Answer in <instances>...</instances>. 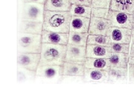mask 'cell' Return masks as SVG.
<instances>
[{
    "label": "cell",
    "instance_id": "30bf717a",
    "mask_svg": "<svg viewBox=\"0 0 134 100\" xmlns=\"http://www.w3.org/2000/svg\"><path fill=\"white\" fill-rule=\"evenodd\" d=\"M41 37L42 43L67 45L68 42L69 33L43 30Z\"/></svg>",
    "mask_w": 134,
    "mask_h": 100
},
{
    "label": "cell",
    "instance_id": "603a6c76",
    "mask_svg": "<svg viewBox=\"0 0 134 100\" xmlns=\"http://www.w3.org/2000/svg\"><path fill=\"white\" fill-rule=\"evenodd\" d=\"M91 9V7L90 6L72 4L70 12L72 16L90 18Z\"/></svg>",
    "mask_w": 134,
    "mask_h": 100
},
{
    "label": "cell",
    "instance_id": "1f68e13d",
    "mask_svg": "<svg viewBox=\"0 0 134 100\" xmlns=\"http://www.w3.org/2000/svg\"><path fill=\"white\" fill-rule=\"evenodd\" d=\"M131 31H132V37H134V23H132Z\"/></svg>",
    "mask_w": 134,
    "mask_h": 100
},
{
    "label": "cell",
    "instance_id": "e0dca14e",
    "mask_svg": "<svg viewBox=\"0 0 134 100\" xmlns=\"http://www.w3.org/2000/svg\"><path fill=\"white\" fill-rule=\"evenodd\" d=\"M45 10L57 12L70 11L72 3L71 0H46Z\"/></svg>",
    "mask_w": 134,
    "mask_h": 100
},
{
    "label": "cell",
    "instance_id": "ba28073f",
    "mask_svg": "<svg viewBox=\"0 0 134 100\" xmlns=\"http://www.w3.org/2000/svg\"><path fill=\"white\" fill-rule=\"evenodd\" d=\"M106 36L109 37L111 42L130 43L132 39L131 29L111 27L108 29Z\"/></svg>",
    "mask_w": 134,
    "mask_h": 100
},
{
    "label": "cell",
    "instance_id": "8fae6325",
    "mask_svg": "<svg viewBox=\"0 0 134 100\" xmlns=\"http://www.w3.org/2000/svg\"><path fill=\"white\" fill-rule=\"evenodd\" d=\"M84 65L65 61L62 66V77H79L84 75Z\"/></svg>",
    "mask_w": 134,
    "mask_h": 100
},
{
    "label": "cell",
    "instance_id": "7a4b0ae2",
    "mask_svg": "<svg viewBox=\"0 0 134 100\" xmlns=\"http://www.w3.org/2000/svg\"><path fill=\"white\" fill-rule=\"evenodd\" d=\"M67 45L42 43L39 66H62L65 61Z\"/></svg>",
    "mask_w": 134,
    "mask_h": 100
},
{
    "label": "cell",
    "instance_id": "4316f807",
    "mask_svg": "<svg viewBox=\"0 0 134 100\" xmlns=\"http://www.w3.org/2000/svg\"><path fill=\"white\" fill-rule=\"evenodd\" d=\"M111 0H92L91 7L110 8Z\"/></svg>",
    "mask_w": 134,
    "mask_h": 100
},
{
    "label": "cell",
    "instance_id": "9c48e42d",
    "mask_svg": "<svg viewBox=\"0 0 134 100\" xmlns=\"http://www.w3.org/2000/svg\"><path fill=\"white\" fill-rule=\"evenodd\" d=\"M111 27V22L107 18L91 17L88 33L91 35H106L108 29Z\"/></svg>",
    "mask_w": 134,
    "mask_h": 100
},
{
    "label": "cell",
    "instance_id": "484cf974",
    "mask_svg": "<svg viewBox=\"0 0 134 100\" xmlns=\"http://www.w3.org/2000/svg\"><path fill=\"white\" fill-rule=\"evenodd\" d=\"M109 9L92 8L91 17L107 18Z\"/></svg>",
    "mask_w": 134,
    "mask_h": 100
},
{
    "label": "cell",
    "instance_id": "4fadbf2b",
    "mask_svg": "<svg viewBox=\"0 0 134 100\" xmlns=\"http://www.w3.org/2000/svg\"><path fill=\"white\" fill-rule=\"evenodd\" d=\"M112 53L111 49L108 46L87 45L86 58H109Z\"/></svg>",
    "mask_w": 134,
    "mask_h": 100
},
{
    "label": "cell",
    "instance_id": "8992f818",
    "mask_svg": "<svg viewBox=\"0 0 134 100\" xmlns=\"http://www.w3.org/2000/svg\"><path fill=\"white\" fill-rule=\"evenodd\" d=\"M107 19L111 23L112 27L132 28V15L125 12L109 9Z\"/></svg>",
    "mask_w": 134,
    "mask_h": 100
},
{
    "label": "cell",
    "instance_id": "ffe728a7",
    "mask_svg": "<svg viewBox=\"0 0 134 100\" xmlns=\"http://www.w3.org/2000/svg\"><path fill=\"white\" fill-rule=\"evenodd\" d=\"M108 59L111 66L128 67L129 64V54L112 52Z\"/></svg>",
    "mask_w": 134,
    "mask_h": 100
},
{
    "label": "cell",
    "instance_id": "f546056e",
    "mask_svg": "<svg viewBox=\"0 0 134 100\" xmlns=\"http://www.w3.org/2000/svg\"><path fill=\"white\" fill-rule=\"evenodd\" d=\"M128 76L130 80H134V64H129Z\"/></svg>",
    "mask_w": 134,
    "mask_h": 100
},
{
    "label": "cell",
    "instance_id": "f1b7e54d",
    "mask_svg": "<svg viewBox=\"0 0 134 100\" xmlns=\"http://www.w3.org/2000/svg\"><path fill=\"white\" fill-rule=\"evenodd\" d=\"M92 0H71L72 4L86 5L91 7Z\"/></svg>",
    "mask_w": 134,
    "mask_h": 100
},
{
    "label": "cell",
    "instance_id": "44dd1931",
    "mask_svg": "<svg viewBox=\"0 0 134 100\" xmlns=\"http://www.w3.org/2000/svg\"><path fill=\"white\" fill-rule=\"evenodd\" d=\"M108 72V80L117 82L124 80L128 76V67L111 66Z\"/></svg>",
    "mask_w": 134,
    "mask_h": 100
},
{
    "label": "cell",
    "instance_id": "ac0fdd59",
    "mask_svg": "<svg viewBox=\"0 0 134 100\" xmlns=\"http://www.w3.org/2000/svg\"><path fill=\"white\" fill-rule=\"evenodd\" d=\"M85 68L99 69L109 71L111 65L108 58H86L84 63Z\"/></svg>",
    "mask_w": 134,
    "mask_h": 100
},
{
    "label": "cell",
    "instance_id": "5b68a950",
    "mask_svg": "<svg viewBox=\"0 0 134 100\" xmlns=\"http://www.w3.org/2000/svg\"><path fill=\"white\" fill-rule=\"evenodd\" d=\"M40 60V53L17 52V64L18 67L35 74Z\"/></svg>",
    "mask_w": 134,
    "mask_h": 100
},
{
    "label": "cell",
    "instance_id": "9a60e30c",
    "mask_svg": "<svg viewBox=\"0 0 134 100\" xmlns=\"http://www.w3.org/2000/svg\"><path fill=\"white\" fill-rule=\"evenodd\" d=\"M90 18L72 16L70 24V32L88 33Z\"/></svg>",
    "mask_w": 134,
    "mask_h": 100
},
{
    "label": "cell",
    "instance_id": "d6986e66",
    "mask_svg": "<svg viewBox=\"0 0 134 100\" xmlns=\"http://www.w3.org/2000/svg\"><path fill=\"white\" fill-rule=\"evenodd\" d=\"M133 5V0H111L109 9L132 15Z\"/></svg>",
    "mask_w": 134,
    "mask_h": 100
},
{
    "label": "cell",
    "instance_id": "4dcf8cb0",
    "mask_svg": "<svg viewBox=\"0 0 134 100\" xmlns=\"http://www.w3.org/2000/svg\"><path fill=\"white\" fill-rule=\"evenodd\" d=\"M23 3H34L44 4L46 0H23Z\"/></svg>",
    "mask_w": 134,
    "mask_h": 100
},
{
    "label": "cell",
    "instance_id": "277c9868",
    "mask_svg": "<svg viewBox=\"0 0 134 100\" xmlns=\"http://www.w3.org/2000/svg\"><path fill=\"white\" fill-rule=\"evenodd\" d=\"M21 19L43 22L44 5L34 3H23Z\"/></svg>",
    "mask_w": 134,
    "mask_h": 100
},
{
    "label": "cell",
    "instance_id": "d4e9b609",
    "mask_svg": "<svg viewBox=\"0 0 134 100\" xmlns=\"http://www.w3.org/2000/svg\"><path fill=\"white\" fill-rule=\"evenodd\" d=\"M110 47L111 49L112 52L129 54L130 44L111 42Z\"/></svg>",
    "mask_w": 134,
    "mask_h": 100
},
{
    "label": "cell",
    "instance_id": "7c38bea8",
    "mask_svg": "<svg viewBox=\"0 0 134 100\" xmlns=\"http://www.w3.org/2000/svg\"><path fill=\"white\" fill-rule=\"evenodd\" d=\"M43 30V22L21 19L18 32L41 35Z\"/></svg>",
    "mask_w": 134,
    "mask_h": 100
},
{
    "label": "cell",
    "instance_id": "7402d4cb",
    "mask_svg": "<svg viewBox=\"0 0 134 100\" xmlns=\"http://www.w3.org/2000/svg\"><path fill=\"white\" fill-rule=\"evenodd\" d=\"M89 33L70 32L68 44L80 46H86Z\"/></svg>",
    "mask_w": 134,
    "mask_h": 100
},
{
    "label": "cell",
    "instance_id": "836d02e7",
    "mask_svg": "<svg viewBox=\"0 0 134 100\" xmlns=\"http://www.w3.org/2000/svg\"><path fill=\"white\" fill-rule=\"evenodd\" d=\"M133 12H134V5H133Z\"/></svg>",
    "mask_w": 134,
    "mask_h": 100
},
{
    "label": "cell",
    "instance_id": "3957f363",
    "mask_svg": "<svg viewBox=\"0 0 134 100\" xmlns=\"http://www.w3.org/2000/svg\"><path fill=\"white\" fill-rule=\"evenodd\" d=\"M18 33L17 52L40 53L42 45L41 35Z\"/></svg>",
    "mask_w": 134,
    "mask_h": 100
},
{
    "label": "cell",
    "instance_id": "5bb4252c",
    "mask_svg": "<svg viewBox=\"0 0 134 100\" xmlns=\"http://www.w3.org/2000/svg\"><path fill=\"white\" fill-rule=\"evenodd\" d=\"M83 80L86 82H101L108 80V72L99 69L85 68Z\"/></svg>",
    "mask_w": 134,
    "mask_h": 100
},
{
    "label": "cell",
    "instance_id": "52a82bcc",
    "mask_svg": "<svg viewBox=\"0 0 134 100\" xmlns=\"http://www.w3.org/2000/svg\"><path fill=\"white\" fill-rule=\"evenodd\" d=\"M86 58V46L67 45L65 61L84 65Z\"/></svg>",
    "mask_w": 134,
    "mask_h": 100
},
{
    "label": "cell",
    "instance_id": "6da1fadb",
    "mask_svg": "<svg viewBox=\"0 0 134 100\" xmlns=\"http://www.w3.org/2000/svg\"><path fill=\"white\" fill-rule=\"evenodd\" d=\"M72 16L70 11L57 12L45 10L43 22V30L69 33Z\"/></svg>",
    "mask_w": 134,
    "mask_h": 100
},
{
    "label": "cell",
    "instance_id": "d6a6232c",
    "mask_svg": "<svg viewBox=\"0 0 134 100\" xmlns=\"http://www.w3.org/2000/svg\"><path fill=\"white\" fill-rule=\"evenodd\" d=\"M132 21L133 23H134V12L132 14Z\"/></svg>",
    "mask_w": 134,
    "mask_h": 100
},
{
    "label": "cell",
    "instance_id": "e575fe53",
    "mask_svg": "<svg viewBox=\"0 0 134 100\" xmlns=\"http://www.w3.org/2000/svg\"><path fill=\"white\" fill-rule=\"evenodd\" d=\"M133 1H134V0H133Z\"/></svg>",
    "mask_w": 134,
    "mask_h": 100
},
{
    "label": "cell",
    "instance_id": "cb8c5ba5",
    "mask_svg": "<svg viewBox=\"0 0 134 100\" xmlns=\"http://www.w3.org/2000/svg\"><path fill=\"white\" fill-rule=\"evenodd\" d=\"M111 43L110 38L106 35L89 34L88 36L87 45L110 47Z\"/></svg>",
    "mask_w": 134,
    "mask_h": 100
},
{
    "label": "cell",
    "instance_id": "83f0119b",
    "mask_svg": "<svg viewBox=\"0 0 134 100\" xmlns=\"http://www.w3.org/2000/svg\"><path fill=\"white\" fill-rule=\"evenodd\" d=\"M129 53V64H134V37H132Z\"/></svg>",
    "mask_w": 134,
    "mask_h": 100
},
{
    "label": "cell",
    "instance_id": "2e32d148",
    "mask_svg": "<svg viewBox=\"0 0 134 100\" xmlns=\"http://www.w3.org/2000/svg\"><path fill=\"white\" fill-rule=\"evenodd\" d=\"M62 66L46 65L39 66L36 72V77L53 79L62 77Z\"/></svg>",
    "mask_w": 134,
    "mask_h": 100
}]
</instances>
